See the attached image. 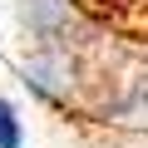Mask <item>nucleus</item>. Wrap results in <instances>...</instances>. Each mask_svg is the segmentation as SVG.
Listing matches in <instances>:
<instances>
[{
    "instance_id": "f257e3e1",
    "label": "nucleus",
    "mask_w": 148,
    "mask_h": 148,
    "mask_svg": "<svg viewBox=\"0 0 148 148\" xmlns=\"http://www.w3.org/2000/svg\"><path fill=\"white\" fill-rule=\"evenodd\" d=\"M20 74H25L30 94H40L49 104H69L74 94H79V79H84L74 49H59V45H40L35 54H25Z\"/></svg>"
},
{
    "instance_id": "f03ea898",
    "label": "nucleus",
    "mask_w": 148,
    "mask_h": 148,
    "mask_svg": "<svg viewBox=\"0 0 148 148\" xmlns=\"http://www.w3.org/2000/svg\"><path fill=\"white\" fill-rule=\"evenodd\" d=\"M20 20H25V30L40 45H59V49H74V45H79V15H74L69 0H25V5H20Z\"/></svg>"
},
{
    "instance_id": "7ed1b4c3",
    "label": "nucleus",
    "mask_w": 148,
    "mask_h": 148,
    "mask_svg": "<svg viewBox=\"0 0 148 148\" xmlns=\"http://www.w3.org/2000/svg\"><path fill=\"white\" fill-rule=\"evenodd\" d=\"M0 148H25V128L10 99H0Z\"/></svg>"
}]
</instances>
